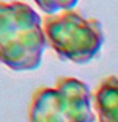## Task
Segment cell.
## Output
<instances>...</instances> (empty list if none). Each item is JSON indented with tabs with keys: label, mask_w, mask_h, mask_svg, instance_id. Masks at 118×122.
<instances>
[{
	"label": "cell",
	"mask_w": 118,
	"mask_h": 122,
	"mask_svg": "<svg viewBox=\"0 0 118 122\" xmlns=\"http://www.w3.org/2000/svg\"><path fill=\"white\" fill-rule=\"evenodd\" d=\"M46 46L43 20L32 8L0 1V62L14 71L36 70Z\"/></svg>",
	"instance_id": "6da1fadb"
},
{
	"label": "cell",
	"mask_w": 118,
	"mask_h": 122,
	"mask_svg": "<svg viewBox=\"0 0 118 122\" xmlns=\"http://www.w3.org/2000/svg\"><path fill=\"white\" fill-rule=\"evenodd\" d=\"M93 95L86 83L60 76L53 86H41L28 107V122H95Z\"/></svg>",
	"instance_id": "7a4b0ae2"
},
{
	"label": "cell",
	"mask_w": 118,
	"mask_h": 122,
	"mask_svg": "<svg viewBox=\"0 0 118 122\" xmlns=\"http://www.w3.org/2000/svg\"><path fill=\"white\" fill-rule=\"evenodd\" d=\"M47 43L60 59L74 64H88L99 53L104 33L99 20L85 18L75 10H64L43 19Z\"/></svg>",
	"instance_id": "3957f363"
},
{
	"label": "cell",
	"mask_w": 118,
	"mask_h": 122,
	"mask_svg": "<svg viewBox=\"0 0 118 122\" xmlns=\"http://www.w3.org/2000/svg\"><path fill=\"white\" fill-rule=\"evenodd\" d=\"M93 108L98 122H118V76L109 75L93 94Z\"/></svg>",
	"instance_id": "277c9868"
},
{
	"label": "cell",
	"mask_w": 118,
	"mask_h": 122,
	"mask_svg": "<svg viewBox=\"0 0 118 122\" xmlns=\"http://www.w3.org/2000/svg\"><path fill=\"white\" fill-rule=\"evenodd\" d=\"M79 0H34V3L48 15L57 14L64 10H71Z\"/></svg>",
	"instance_id": "5b68a950"
}]
</instances>
